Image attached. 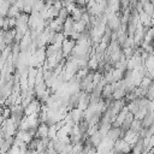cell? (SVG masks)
I'll list each match as a JSON object with an SVG mask.
<instances>
[{
    "instance_id": "cell-1",
    "label": "cell",
    "mask_w": 154,
    "mask_h": 154,
    "mask_svg": "<svg viewBox=\"0 0 154 154\" xmlns=\"http://www.w3.org/2000/svg\"><path fill=\"white\" fill-rule=\"evenodd\" d=\"M11 7V4L6 0H0V16L2 17H7L8 10Z\"/></svg>"
},
{
    "instance_id": "cell-2",
    "label": "cell",
    "mask_w": 154,
    "mask_h": 154,
    "mask_svg": "<svg viewBox=\"0 0 154 154\" xmlns=\"http://www.w3.org/2000/svg\"><path fill=\"white\" fill-rule=\"evenodd\" d=\"M142 7H143V12L144 13H147L148 16H152L153 14V12H154V5L150 1L147 2V4H144Z\"/></svg>"
},
{
    "instance_id": "cell-3",
    "label": "cell",
    "mask_w": 154,
    "mask_h": 154,
    "mask_svg": "<svg viewBox=\"0 0 154 154\" xmlns=\"http://www.w3.org/2000/svg\"><path fill=\"white\" fill-rule=\"evenodd\" d=\"M5 18H6V17H2V16H0V30H2V26H4V22H5Z\"/></svg>"
}]
</instances>
